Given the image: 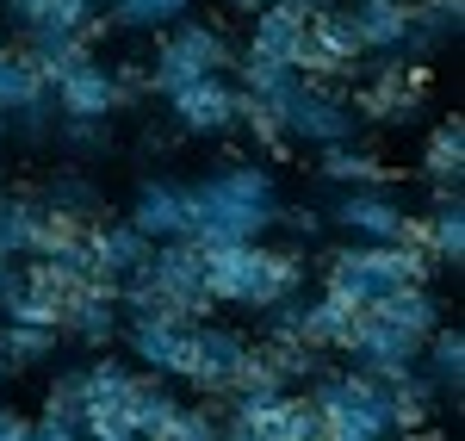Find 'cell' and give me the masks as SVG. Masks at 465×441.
<instances>
[{
  "instance_id": "6da1fadb",
  "label": "cell",
  "mask_w": 465,
  "mask_h": 441,
  "mask_svg": "<svg viewBox=\"0 0 465 441\" xmlns=\"http://www.w3.org/2000/svg\"><path fill=\"white\" fill-rule=\"evenodd\" d=\"M280 181L254 162H230L205 181H186V236L193 243H261L280 218Z\"/></svg>"
},
{
  "instance_id": "7a4b0ae2",
  "label": "cell",
  "mask_w": 465,
  "mask_h": 441,
  "mask_svg": "<svg viewBox=\"0 0 465 441\" xmlns=\"http://www.w3.org/2000/svg\"><path fill=\"white\" fill-rule=\"evenodd\" d=\"M434 274L440 267L416 243H341L322 256V286L354 305H372L397 286H434Z\"/></svg>"
},
{
  "instance_id": "3957f363",
  "label": "cell",
  "mask_w": 465,
  "mask_h": 441,
  "mask_svg": "<svg viewBox=\"0 0 465 441\" xmlns=\"http://www.w3.org/2000/svg\"><path fill=\"white\" fill-rule=\"evenodd\" d=\"M354 69H366L360 75V87H354V118L360 125H416L422 112H429V69L422 63H410V56H379V63H366L360 56Z\"/></svg>"
},
{
  "instance_id": "277c9868",
  "label": "cell",
  "mask_w": 465,
  "mask_h": 441,
  "mask_svg": "<svg viewBox=\"0 0 465 441\" xmlns=\"http://www.w3.org/2000/svg\"><path fill=\"white\" fill-rule=\"evenodd\" d=\"M236 69V44L205 25V19H174V32L162 37V50H155V63H143V81L149 94H174L186 81H199V75H230Z\"/></svg>"
},
{
  "instance_id": "5b68a950",
  "label": "cell",
  "mask_w": 465,
  "mask_h": 441,
  "mask_svg": "<svg viewBox=\"0 0 465 441\" xmlns=\"http://www.w3.org/2000/svg\"><path fill=\"white\" fill-rule=\"evenodd\" d=\"M273 112H280V125H286V144H354L360 137V118L354 106H348V94H335V81H292L286 94L273 100Z\"/></svg>"
},
{
  "instance_id": "8992f818",
  "label": "cell",
  "mask_w": 465,
  "mask_h": 441,
  "mask_svg": "<svg viewBox=\"0 0 465 441\" xmlns=\"http://www.w3.org/2000/svg\"><path fill=\"white\" fill-rule=\"evenodd\" d=\"M322 224H341L354 243H416L422 249V218L403 212L391 186H335V205Z\"/></svg>"
},
{
  "instance_id": "52a82bcc",
  "label": "cell",
  "mask_w": 465,
  "mask_h": 441,
  "mask_svg": "<svg viewBox=\"0 0 465 441\" xmlns=\"http://www.w3.org/2000/svg\"><path fill=\"white\" fill-rule=\"evenodd\" d=\"M143 274L174 298V311L186 317V324L217 317V298L205 293V249H199L193 236H168V243H155L149 261H143Z\"/></svg>"
},
{
  "instance_id": "ba28073f",
  "label": "cell",
  "mask_w": 465,
  "mask_h": 441,
  "mask_svg": "<svg viewBox=\"0 0 465 441\" xmlns=\"http://www.w3.org/2000/svg\"><path fill=\"white\" fill-rule=\"evenodd\" d=\"M205 249V293L217 305L261 311V274H267V243H199Z\"/></svg>"
},
{
  "instance_id": "9c48e42d",
  "label": "cell",
  "mask_w": 465,
  "mask_h": 441,
  "mask_svg": "<svg viewBox=\"0 0 465 441\" xmlns=\"http://www.w3.org/2000/svg\"><path fill=\"white\" fill-rule=\"evenodd\" d=\"M168 112H174L180 137H223L236 131V81L230 75H199L168 94Z\"/></svg>"
},
{
  "instance_id": "30bf717a",
  "label": "cell",
  "mask_w": 465,
  "mask_h": 441,
  "mask_svg": "<svg viewBox=\"0 0 465 441\" xmlns=\"http://www.w3.org/2000/svg\"><path fill=\"white\" fill-rule=\"evenodd\" d=\"M149 249H155V243H149V236H143L131 218H100V224H87V280L118 286V280L143 274Z\"/></svg>"
},
{
  "instance_id": "8fae6325",
  "label": "cell",
  "mask_w": 465,
  "mask_h": 441,
  "mask_svg": "<svg viewBox=\"0 0 465 441\" xmlns=\"http://www.w3.org/2000/svg\"><path fill=\"white\" fill-rule=\"evenodd\" d=\"M118 330H124V342H131L137 367L186 379V361H193V324H174V317H124Z\"/></svg>"
},
{
  "instance_id": "7c38bea8",
  "label": "cell",
  "mask_w": 465,
  "mask_h": 441,
  "mask_svg": "<svg viewBox=\"0 0 465 441\" xmlns=\"http://www.w3.org/2000/svg\"><path fill=\"white\" fill-rule=\"evenodd\" d=\"M242 336L223 330V324H193V361H186V379L205 392V398H230V379H236V361H242Z\"/></svg>"
},
{
  "instance_id": "4fadbf2b",
  "label": "cell",
  "mask_w": 465,
  "mask_h": 441,
  "mask_svg": "<svg viewBox=\"0 0 465 441\" xmlns=\"http://www.w3.org/2000/svg\"><path fill=\"white\" fill-rule=\"evenodd\" d=\"M118 324H124V311H118V286L81 280V293L63 305V324H56V330H69L74 342H87V348H112Z\"/></svg>"
},
{
  "instance_id": "5bb4252c",
  "label": "cell",
  "mask_w": 465,
  "mask_h": 441,
  "mask_svg": "<svg viewBox=\"0 0 465 441\" xmlns=\"http://www.w3.org/2000/svg\"><path fill=\"white\" fill-rule=\"evenodd\" d=\"M0 13L32 32V25H50V32H106V0H0Z\"/></svg>"
},
{
  "instance_id": "9a60e30c",
  "label": "cell",
  "mask_w": 465,
  "mask_h": 441,
  "mask_svg": "<svg viewBox=\"0 0 465 441\" xmlns=\"http://www.w3.org/2000/svg\"><path fill=\"white\" fill-rule=\"evenodd\" d=\"M422 256L434 267H460L465 261V199L453 181H434V205L422 218Z\"/></svg>"
},
{
  "instance_id": "2e32d148",
  "label": "cell",
  "mask_w": 465,
  "mask_h": 441,
  "mask_svg": "<svg viewBox=\"0 0 465 441\" xmlns=\"http://www.w3.org/2000/svg\"><path fill=\"white\" fill-rule=\"evenodd\" d=\"M50 100H56V112L63 118H112L118 112V87H112V69L106 63H81V69H69L56 87H50Z\"/></svg>"
},
{
  "instance_id": "e0dca14e",
  "label": "cell",
  "mask_w": 465,
  "mask_h": 441,
  "mask_svg": "<svg viewBox=\"0 0 465 441\" xmlns=\"http://www.w3.org/2000/svg\"><path fill=\"white\" fill-rule=\"evenodd\" d=\"M360 311H372L385 330H397V336H410V342H429V330L447 317L440 311V293L434 286H397V293H385V298H372V305H360Z\"/></svg>"
},
{
  "instance_id": "ac0fdd59",
  "label": "cell",
  "mask_w": 465,
  "mask_h": 441,
  "mask_svg": "<svg viewBox=\"0 0 465 441\" xmlns=\"http://www.w3.org/2000/svg\"><path fill=\"white\" fill-rule=\"evenodd\" d=\"M131 224L143 230L149 243L186 236V181H143L131 199Z\"/></svg>"
},
{
  "instance_id": "d6986e66",
  "label": "cell",
  "mask_w": 465,
  "mask_h": 441,
  "mask_svg": "<svg viewBox=\"0 0 465 441\" xmlns=\"http://www.w3.org/2000/svg\"><path fill=\"white\" fill-rule=\"evenodd\" d=\"M416 367H422V379L434 386L440 405H460V386H465V336H460V324H434L429 342H422V355H416Z\"/></svg>"
},
{
  "instance_id": "ffe728a7",
  "label": "cell",
  "mask_w": 465,
  "mask_h": 441,
  "mask_svg": "<svg viewBox=\"0 0 465 441\" xmlns=\"http://www.w3.org/2000/svg\"><path fill=\"white\" fill-rule=\"evenodd\" d=\"M25 44V56H32V69L44 75V87H56L69 69H81L87 56H94V37L87 32H50V25H32V32H19Z\"/></svg>"
},
{
  "instance_id": "44dd1931",
  "label": "cell",
  "mask_w": 465,
  "mask_h": 441,
  "mask_svg": "<svg viewBox=\"0 0 465 441\" xmlns=\"http://www.w3.org/2000/svg\"><path fill=\"white\" fill-rule=\"evenodd\" d=\"M174 386H168V373H137L131 379V398H124V416H131V429H137V441H155L168 423H174Z\"/></svg>"
},
{
  "instance_id": "7402d4cb",
  "label": "cell",
  "mask_w": 465,
  "mask_h": 441,
  "mask_svg": "<svg viewBox=\"0 0 465 441\" xmlns=\"http://www.w3.org/2000/svg\"><path fill=\"white\" fill-rule=\"evenodd\" d=\"M37 199L50 205V212H63V218H74V224H100L106 218V193L87 181L81 168H56L50 181L37 186Z\"/></svg>"
},
{
  "instance_id": "603a6c76",
  "label": "cell",
  "mask_w": 465,
  "mask_h": 441,
  "mask_svg": "<svg viewBox=\"0 0 465 441\" xmlns=\"http://www.w3.org/2000/svg\"><path fill=\"white\" fill-rule=\"evenodd\" d=\"M317 175L329 186H391V168L360 144H322L317 149Z\"/></svg>"
},
{
  "instance_id": "cb8c5ba5",
  "label": "cell",
  "mask_w": 465,
  "mask_h": 441,
  "mask_svg": "<svg viewBox=\"0 0 465 441\" xmlns=\"http://www.w3.org/2000/svg\"><path fill=\"white\" fill-rule=\"evenodd\" d=\"M304 32L317 37V50L335 63L341 75H354V63L366 56V44H360V32H354V13H348V0L341 6H322V13H311L304 19Z\"/></svg>"
},
{
  "instance_id": "d4e9b609",
  "label": "cell",
  "mask_w": 465,
  "mask_h": 441,
  "mask_svg": "<svg viewBox=\"0 0 465 441\" xmlns=\"http://www.w3.org/2000/svg\"><path fill=\"white\" fill-rule=\"evenodd\" d=\"M354 13V32L366 44V56H391L403 44V25H410V6H391V0H348Z\"/></svg>"
},
{
  "instance_id": "484cf974",
  "label": "cell",
  "mask_w": 465,
  "mask_h": 441,
  "mask_svg": "<svg viewBox=\"0 0 465 441\" xmlns=\"http://www.w3.org/2000/svg\"><path fill=\"white\" fill-rule=\"evenodd\" d=\"M298 37H304V13H298V6H286V0H261V6H254L249 50H267V56H280V63H286Z\"/></svg>"
},
{
  "instance_id": "4316f807",
  "label": "cell",
  "mask_w": 465,
  "mask_h": 441,
  "mask_svg": "<svg viewBox=\"0 0 465 441\" xmlns=\"http://www.w3.org/2000/svg\"><path fill=\"white\" fill-rule=\"evenodd\" d=\"M453 37H460V19H447V13H434L429 0H416V6H410V25H403V44H397V56L429 63V56H440Z\"/></svg>"
},
{
  "instance_id": "83f0119b",
  "label": "cell",
  "mask_w": 465,
  "mask_h": 441,
  "mask_svg": "<svg viewBox=\"0 0 465 441\" xmlns=\"http://www.w3.org/2000/svg\"><path fill=\"white\" fill-rule=\"evenodd\" d=\"M422 175H429V186L434 181L460 186V175H465V118H460V112L440 118L429 137H422Z\"/></svg>"
},
{
  "instance_id": "f1b7e54d",
  "label": "cell",
  "mask_w": 465,
  "mask_h": 441,
  "mask_svg": "<svg viewBox=\"0 0 465 441\" xmlns=\"http://www.w3.org/2000/svg\"><path fill=\"white\" fill-rule=\"evenodd\" d=\"M236 87H242V94H254V100H267V106H273V100H280V94H286L292 81H298V69H292V63H280V56H267V50H249V44H242V50H236Z\"/></svg>"
},
{
  "instance_id": "f546056e",
  "label": "cell",
  "mask_w": 465,
  "mask_h": 441,
  "mask_svg": "<svg viewBox=\"0 0 465 441\" xmlns=\"http://www.w3.org/2000/svg\"><path fill=\"white\" fill-rule=\"evenodd\" d=\"M261 348H267V361L280 367V379H286L292 392H304L311 379H322V373H329V348H317V342H292V336H267Z\"/></svg>"
},
{
  "instance_id": "4dcf8cb0",
  "label": "cell",
  "mask_w": 465,
  "mask_h": 441,
  "mask_svg": "<svg viewBox=\"0 0 465 441\" xmlns=\"http://www.w3.org/2000/svg\"><path fill=\"white\" fill-rule=\"evenodd\" d=\"M56 336L50 324H0V361L13 373L25 367H44V361H56Z\"/></svg>"
},
{
  "instance_id": "1f68e13d",
  "label": "cell",
  "mask_w": 465,
  "mask_h": 441,
  "mask_svg": "<svg viewBox=\"0 0 465 441\" xmlns=\"http://www.w3.org/2000/svg\"><path fill=\"white\" fill-rule=\"evenodd\" d=\"M385 386H391V429H422L434 410H440V398H434V386L422 379V367L397 373Z\"/></svg>"
},
{
  "instance_id": "d6a6232c",
  "label": "cell",
  "mask_w": 465,
  "mask_h": 441,
  "mask_svg": "<svg viewBox=\"0 0 465 441\" xmlns=\"http://www.w3.org/2000/svg\"><path fill=\"white\" fill-rule=\"evenodd\" d=\"M186 13H193V0H106V25H124V32H155Z\"/></svg>"
},
{
  "instance_id": "836d02e7",
  "label": "cell",
  "mask_w": 465,
  "mask_h": 441,
  "mask_svg": "<svg viewBox=\"0 0 465 441\" xmlns=\"http://www.w3.org/2000/svg\"><path fill=\"white\" fill-rule=\"evenodd\" d=\"M50 144L63 149L69 162L106 155V149H112V118H63V112H56V131H50Z\"/></svg>"
},
{
  "instance_id": "e575fe53",
  "label": "cell",
  "mask_w": 465,
  "mask_h": 441,
  "mask_svg": "<svg viewBox=\"0 0 465 441\" xmlns=\"http://www.w3.org/2000/svg\"><path fill=\"white\" fill-rule=\"evenodd\" d=\"M74 373H81V398L87 405H118V410H124L131 379H137V373L124 367V361H112V355H100V361H87V367H74Z\"/></svg>"
},
{
  "instance_id": "d590c367",
  "label": "cell",
  "mask_w": 465,
  "mask_h": 441,
  "mask_svg": "<svg viewBox=\"0 0 465 441\" xmlns=\"http://www.w3.org/2000/svg\"><path fill=\"white\" fill-rule=\"evenodd\" d=\"M230 392H242V398H286L292 386L280 379V367L267 361V348H242V361H236V379H230Z\"/></svg>"
},
{
  "instance_id": "8d00e7d4",
  "label": "cell",
  "mask_w": 465,
  "mask_h": 441,
  "mask_svg": "<svg viewBox=\"0 0 465 441\" xmlns=\"http://www.w3.org/2000/svg\"><path fill=\"white\" fill-rule=\"evenodd\" d=\"M304 256L298 249H267V274H261V311L267 305H280V298H292V293H304Z\"/></svg>"
},
{
  "instance_id": "74e56055",
  "label": "cell",
  "mask_w": 465,
  "mask_h": 441,
  "mask_svg": "<svg viewBox=\"0 0 465 441\" xmlns=\"http://www.w3.org/2000/svg\"><path fill=\"white\" fill-rule=\"evenodd\" d=\"M32 94H44V75L32 69V56H25V50H6V44H0V112L25 106Z\"/></svg>"
},
{
  "instance_id": "f35d334b",
  "label": "cell",
  "mask_w": 465,
  "mask_h": 441,
  "mask_svg": "<svg viewBox=\"0 0 465 441\" xmlns=\"http://www.w3.org/2000/svg\"><path fill=\"white\" fill-rule=\"evenodd\" d=\"M50 131H56V100H50V87L32 94L25 106L6 112V137H19V144H50Z\"/></svg>"
},
{
  "instance_id": "ab89813d",
  "label": "cell",
  "mask_w": 465,
  "mask_h": 441,
  "mask_svg": "<svg viewBox=\"0 0 465 441\" xmlns=\"http://www.w3.org/2000/svg\"><path fill=\"white\" fill-rule=\"evenodd\" d=\"M236 125H242V131H249L261 149H292V144H286V125H280V112L267 106V100H254V94H242V87H236Z\"/></svg>"
},
{
  "instance_id": "60d3db41",
  "label": "cell",
  "mask_w": 465,
  "mask_h": 441,
  "mask_svg": "<svg viewBox=\"0 0 465 441\" xmlns=\"http://www.w3.org/2000/svg\"><path fill=\"white\" fill-rule=\"evenodd\" d=\"M81 410H87V398H81V373H56L50 392H44V423L81 429Z\"/></svg>"
},
{
  "instance_id": "b9f144b4",
  "label": "cell",
  "mask_w": 465,
  "mask_h": 441,
  "mask_svg": "<svg viewBox=\"0 0 465 441\" xmlns=\"http://www.w3.org/2000/svg\"><path fill=\"white\" fill-rule=\"evenodd\" d=\"M217 416H223V398H217V405H180L174 423L155 441H217Z\"/></svg>"
},
{
  "instance_id": "7bdbcfd3",
  "label": "cell",
  "mask_w": 465,
  "mask_h": 441,
  "mask_svg": "<svg viewBox=\"0 0 465 441\" xmlns=\"http://www.w3.org/2000/svg\"><path fill=\"white\" fill-rule=\"evenodd\" d=\"M81 441H137V429L118 405H87L81 410Z\"/></svg>"
},
{
  "instance_id": "ee69618b",
  "label": "cell",
  "mask_w": 465,
  "mask_h": 441,
  "mask_svg": "<svg viewBox=\"0 0 465 441\" xmlns=\"http://www.w3.org/2000/svg\"><path fill=\"white\" fill-rule=\"evenodd\" d=\"M280 441H322V410L311 405V392H286V423Z\"/></svg>"
},
{
  "instance_id": "f6af8a7d",
  "label": "cell",
  "mask_w": 465,
  "mask_h": 441,
  "mask_svg": "<svg viewBox=\"0 0 465 441\" xmlns=\"http://www.w3.org/2000/svg\"><path fill=\"white\" fill-rule=\"evenodd\" d=\"M273 230H286V236H298V243H311V236H322V212H317V205H280Z\"/></svg>"
},
{
  "instance_id": "bcb514c9",
  "label": "cell",
  "mask_w": 465,
  "mask_h": 441,
  "mask_svg": "<svg viewBox=\"0 0 465 441\" xmlns=\"http://www.w3.org/2000/svg\"><path fill=\"white\" fill-rule=\"evenodd\" d=\"M25 423H32V416H19L13 405H0V441H13L19 429H25Z\"/></svg>"
},
{
  "instance_id": "7dc6e473",
  "label": "cell",
  "mask_w": 465,
  "mask_h": 441,
  "mask_svg": "<svg viewBox=\"0 0 465 441\" xmlns=\"http://www.w3.org/2000/svg\"><path fill=\"white\" fill-rule=\"evenodd\" d=\"M391 441H447V436H440V429H434V423H422V429H397Z\"/></svg>"
},
{
  "instance_id": "c3c4849f",
  "label": "cell",
  "mask_w": 465,
  "mask_h": 441,
  "mask_svg": "<svg viewBox=\"0 0 465 441\" xmlns=\"http://www.w3.org/2000/svg\"><path fill=\"white\" fill-rule=\"evenodd\" d=\"M286 6H298V13L311 19V13H322V6H341V0H286Z\"/></svg>"
},
{
  "instance_id": "681fc988",
  "label": "cell",
  "mask_w": 465,
  "mask_h": 441,
  "mask_svg": "<svg viewBox=\"0 0 465 441\" xmlns=\"http://www.w3.org/2000/svg\"><path fill=\"white\" fill-rule=\"evenodd\" d=\"M434 13H447V19H465V0H429Z\"/></svg>"
},
{
  "instance_id": "f907efd6",
  "label": "cell",
  "mask_w": 465,
  "mask_h": 441,
  "mask_svg": "<svg viewBox=\"0 0 465 441\" xmlns=\"http://www.w3.org/2000/svg\"><path fill=\"white\" fill-rule=\"evenodd\" d=\"M13 441H37V423H25V429H19V436H13Z\"/></svg>"
},
{
  "instance_id": "816d5d0a",
  "label": "cell",
  "mask_w": 465,
  "mask_h": 441,
  "mask_svg": "<svg viewBox=\"0 0 465 441\" xmlns=\"http://www.w3.org/2000/svg\"><path fill=\"white\" fill-rule=\"evenodd\" d=\"M0 137H6V112H0Z\"/></svg>"
},
{
  "instance_id": "f5cc1de1",
  "label": "cell",
  "mask_w": 465,
  "mask_h": 441,
  "mask_svg": "<svg viewBox=\"0 0 465 441\" xmlns=\"http://www.w3.org/2000/svg\"><path fill=\"white\" fill-rule=\"evenodd\" d=\"M391 6H416V0H391Z\"/></svg>"
},
{
  "instance_id": "db71d44e",
  "label": "cell",
  "mask_w": 465,
  "mask_h": 441,
  "mask_svg": "<svg viewBox=\"0 0 465 441\" xmlns=\"http://www.w3.org/2000/svg\"><path fill=\"white\" fill-rule=\"evenodd\" d=\"M0 193H6V175H0Z\"/></svg>"
}]
</instances>
